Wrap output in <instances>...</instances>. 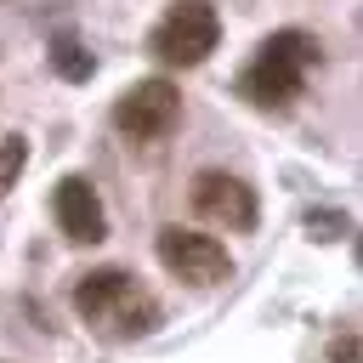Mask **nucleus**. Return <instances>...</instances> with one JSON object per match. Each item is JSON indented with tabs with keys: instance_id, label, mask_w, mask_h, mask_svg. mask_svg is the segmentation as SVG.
I'll return each mask as SVG.
<instances>
[{
	"instance_id": "7",
	"label": "nucleus",
	"mask_w": 363,
	"mask_h": 363,
	"mask_svg": "<svg viewBox=\"0 0 363 363\" xmlns=\"http://www.w3.org/2000/svg\"><path fill=\"white\" fill-rule=\"evenodd\" d=\"M51 216H57L62 238H74V244H102L108 238V210H102L91 176H62L57 193H51Z\"/></svg>"
},
{
	"instance_id": "6",
	"label": "nucleus",
	"mask_w": 363,
	"mask_h": 363,
	"mask_svg": "<svg viewBox=\"0 0 363 363\" xmlns=\"http://www.w3.org/2000/svg\"><path fill=\"white\" fill-rule=\"evenodd\" d=\"M193 210L227 233H255L261 210H255V187L227 176V170H199L193 176Z\"/></svg>"
},
{
	"instance_id": "10",
	"label": "nucleus",
	"mask_w": 363,
	"mask_h": 363,
	"mask_svg": "<svg viewBox=\"0 0 363 363\" xmlns=\"http://www.w3.org/2000/svg\"><path fill=\"white\" fill-rule=\"evenodd\" d=\"M329 363H363V340H357V335H340V340L329 346Z\"/></svg>"
},
{
	"instance_id": "8",
	"label": "nucleus",
	"mask_w": 363,
	"mask_h": 363,
	"mask_svg": "<svg viewBox=\"0 0 363 363\" xmlns=\"http://www.w3.org/2000/svg\"><path fill=\"white\" fill-rule=\"evenodd\" d=\"M51 68H57L68 85H79V79H91V74H96V57H91L74 34H57V40H51Z\"/></svg>"
},
{
	"instance_id": "1",
	"label": "nucleus",
	"mask_w": 363,
	"mask_h": 363,
	"mask_svg": "<svg viewBox=\"0 0 363 363\" xmlns=\"http://www.w3.org/2000/svg\"><path fill=\"white\" fill-rule=\"evenodd\" d=\"M318 62V40L306 28H278L261 40V51L250 57V68L238 74V91L255 108H289L306 91V74Z\"/></svg>"
},
{
	"instance_id": "4",
	"label": "nucleus",
	"mask_w": 363,
	"mask_h": 363,
	"mask_svg": "<svg viewBox=\"0 0 363 363\" xmlns=\"http://www.w3.org/2000/svg\"><path fill=\"white\" fill-rule=\"evenodd\" d=\"M182 119V91L170 79H136L130 91H119L113 102V125L130 136V142H159L170 136Z\"/></svg>"
},
{
	"instance_id": "3",
	"label": "nucleus",
	"mask_w": 363,
	"mask_h": 363,
	"mask_svg": "<svg viewBox=\"0 0 363 363\" xmlns=\"http://www.w3.org/2000/svg\"><path fill=\"white\" fill-rule=\"evenodd\" d=\"M216 40H221L216 6H204V0H176V6L164 11V23L153 28V57H159V62H176V68H193V62H204V57L216 51Z\"/></svg>"
},
{
	"instance_id": "2",
	"label": "nucleus",
	"mask_w": 363,
	"mask_h": 363,
	"mask_svg": "<svg viewBox=\"0 0 363 363\" xmlns=\"http://www.w3.org/2000/svg\"><path fill=\"white\" fill-rule=\"evenodd\" d=\"M74 312H79L85 323L108 329V335H147V329L159 323L153 295H142L136 278L119 272V267H96V272H85V278L74 284Z\"/></svg>"
},
{
	"instance_id": "5",
	"label": "nucleus",
	"mask_w": 363,
	"mask_h": 363,
	"mask_svg": "<svg viewBox=\"0 0 363 363\" xmlns=\"http://www.w3.org/2000/svg\"><path fill=\"white\" fill-rule=\"evenodd\" d=\"M153 250H159V261H164L182 284H199V289H210V284H221V278L233 272L227 244L210 238V233H193V227H164Z\"/></svg>"
},
{
	"instance_id": "9",
	"label": "nucleus",
	"mask_w": 363,
	"mask_h": 363,
	"mask_svg": "<svg viewBox=\"0 0 363 363\" xmlns=\"http://www.w3.org/2000/svg\"><path fill=\"white\" fill-rule=\"evenodd\" d=\"M23 164H28V142H23V136H0V199L17 187Z\"/></svg>"
}]
</instances>
